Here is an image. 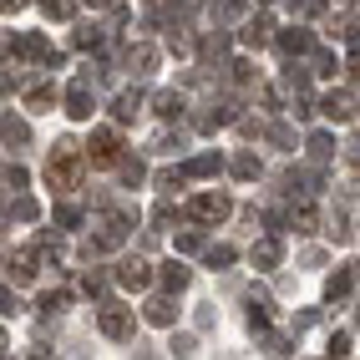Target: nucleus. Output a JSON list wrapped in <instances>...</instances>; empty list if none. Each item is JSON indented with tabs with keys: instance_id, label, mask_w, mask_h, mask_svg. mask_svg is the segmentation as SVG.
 <instances>
[{
	"instance_id": "nucleus-11",
	"label": "nucleus",
	"mask_w": 360,
	"mask_h": 360,
	"mask_svg": "<svg viewBox=\"0 0 360 360\" xmlns=\"http://www.w3.org/2000/svg\"><path fill=\"white\" fill-rule=\"evenodd\" d=\"M178 107H183V102L173 97V91H162V97H158V112H162V117H178Z\"/></svg>"
},
{
	"instance_id": "nucleus-2",
	"label": "nucleus",
	"mask_w": 360,
	"mask_h": 360,
	"mask_svg": "<svg viewBox=\"0 0 360 360\" xmlns=\"http://www.w3.org/2000/svg\"><path fill=\"white\" fill-rule=\"evenodd\" d=\"M193 219H203V224H219V219H229V198H198L193 203Z\"/></svg>"
},
{
	"instance_id": "nucleus-12",
	"label": "nucleus",
	"mask_w": 360,
	"mask_h": 360,
	"mask_svg": "<svg viewBox=\"0 0 360 360\" xmlns=\"http://www.w3.org/2000/svg\"><path fill=\"white\" fill-rule=\"evenodd\" d=\"M284 46H290V51H304L309 36H304V31H284Z\"/></svg>"
},
{
	"instance_id": "nucleus-5",
	"label": "nucleus",
	"mask_w": 360,
	"mask_h": 360,
	"mask_svg": "<svg viewBox=\"0 0 360 360\" xmlns=\"http://www.w3.org/2000/svg\"><path fill=\"white\" fill-rule=\"evenodd\" d=\"M355 269H360V264H345V269L330 279V295H350L355 290Z\"/></svg>"
},
{
	"instance_id": "nucleus-7",
	"label": "nucleus",
	"mask_w": 360,
	"mask_h": 360,
	"mask_svg": "<svg viewBox=\"0 0 360 360\" xmlns=\"http://www.w3.org/2000/svg\"><path fill=\"white\" fill-rule=\"evenodd\" d=\"M162 284H167V290H183V284H188V269H183V264H167V269H162Z\"/></svg>"
},
{
	"instance_id": "nucleus-13",
	"label": "nucleus",
	"mask_w": 360,
	"mask_h": 360,
	"mask_svg": "<svg viewBox=\"0 0 360 360\" xmlns=\"http://www.w3.org/2000/svg\"><path fill=\"white\" fill-rule=\"evenodd\" d=\"M254 259H259V264H274V259H279V244H259Z\"/></svg>"
},
{
	"instance_id": "nucleus-8",
	"label": "nucleus",
	"mask_w": 360,
	"mask_h": 360,
	"mask_svg": "<svg viewBox=\"0 0 360 360\" xmlns=\"http://www.w3.org/2000/svg\"><path fill=\"white\" fill-rule=\"evenodd\" d=\"M325 117H335V122H345V117H350V102H345V97H325Z\"/></svg>"
},
{
	"instance_id": "nucleus-3",
	"label": "nucleus",
	"mask_w": 360,
	"mask_h": 360,
	"mask_svg": "<svg viewBox=\"0 0 360 360\" xmlns=\"http://www.w3.org/2000/svg\"><path fill=\"white\" fill-rule=\"evenodd\" d=\"M117 284H127V290H142V284H148V269H142V264L132 259V264H122V269H117Z\"/></svg>"
},
{
	"instance_id": "nucleus-9",
	"label": "nucleus",
	"mask_w": 360,
	"mask_h": 360,
	"mask_svg": "<svg viewBox=\"0 0 360 360\" xmlns=\"http://www.w3.org/2000/svg\"><path fill=\"white\" fill-rule=\"evenodd\" d=\"M112 148H117V137H112V132H97V142H91V153H97V158H112Z\"/></svg>"
},
{
	"instance_id": "nucleus-10",
	"label": "nucleus",
	"mask_w": 360,
	"mask_h": 360,
	"mask_svg": "<svg viewBox=\"0 0 360 360\" xmlns=\"http://www.w3.org/2000/svg\"><path fill=\"white\" fill-rule=\"evenodd\" d=\"M188 173H198V178H208V173H219V158H193V167Z\"/></svg>"
},
{
	"instance_id": "nucleus-14",
	"label": "nucleus",
	"mask_w": 360,
	"mask_h": 360,
	"mask_svg": "<svg viewBox=\"0 0 360 360\" xmlns=\"http://www.w3.org/2000/svg\"><path fill=\"white\" fill-rule=\"evenodd\" d=\"M233 173H238V178H254V173H259V162H254V158H238V162H233Z\"/></svg>"
},
{
	"instance_id": "nucleus-1",
	"label": "nucleus",
	"mask_w": 360,
	"mask_h": 360,
	"mask_svg": "<svg viewBox=\"0 0 360 360\" xmlns=\"http://www.w3.org/2000/svg\"><path fill=\"white\" fill-rule=\"evenodd\" d=\"M97 320H102V330L112 335V340H127V335H132V315H127L122 304H107Z\"/></svg>"
},
{
	"instance_id": "nucleus-6",
	"label": "nucleus",
	"mask_w": 360,
	"mask_h": 360,
	"mask_svg": "<svg viewBox=\"0 0 360 360\" xmlns=\"http://www.w3.org/2000/svg\"><path fill=\"white\" fill-rule=\"evenodd\" d=\"M173 315H178V309L167 304V300H153V304H148V320H153V325H173Z\"/></svg>"
},
{
	"instance_id": "nucleus-4",
	"label": "nucleus",
	"mask_w": 360,
	"mask_h": 360,
	"mask_svg": "<svg viewBox=\"0 0 360 360\" xmlns=\"http://www.w3.org/2000/svg\"><path fill=\"white\" fill-rule=\"evenodd\" d=\"M66 102H71V107H66L71 117H91V91H86V86H71Z\"/></svg>"
}]
</instances>
